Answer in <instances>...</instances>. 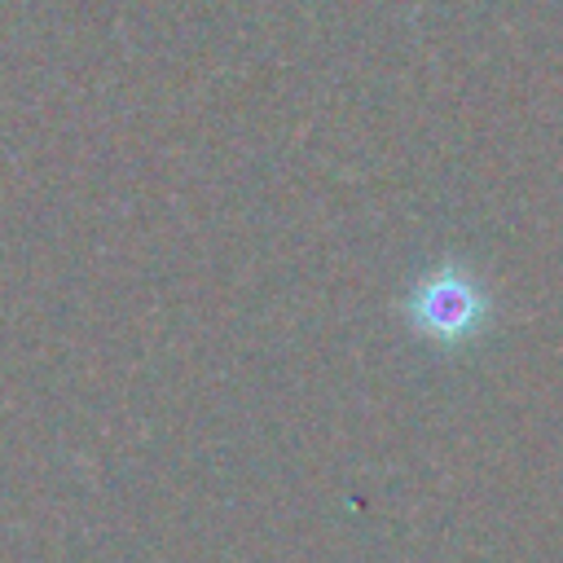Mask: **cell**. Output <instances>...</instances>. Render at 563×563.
<instances>
[{"instance_id": "1", "label": "cell", "mask_w": 563, "mask_h": 563, "mask_svg": "<svg viewBox=\"0 0 563 563\" xmlns=\"http://www.w3.org/2000/svg\"><path fill=\"white\" fill-rule=\"evenodd\" d=\"M488 312H493V299H488L484 282L457 260H440L405 295L409 325L435 347L471 343L488 325Z\"/></svg>"}]
</instances>
